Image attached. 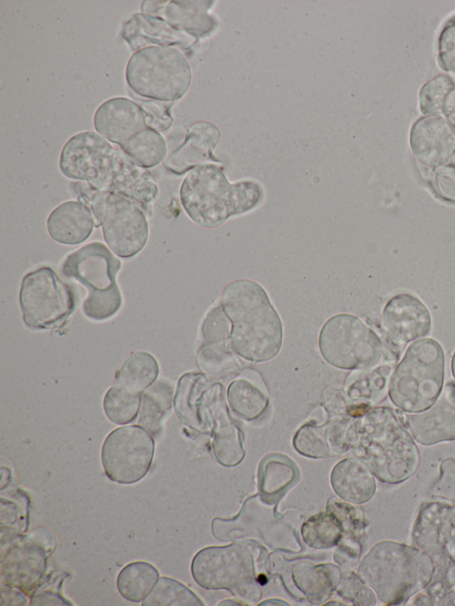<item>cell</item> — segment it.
I'll use <instances>...</instances> for the list:
<instances>
[{
  "mask_svg": "<svg viewBox=\"0 0 455 606\" xmlns=\"http://www.w3.org/2000/svg\"><path fill=\"white\" fill-rule=\"evenodd\" d=\"M59 166L68 179L124 195L144 208L158 195V186L148 169L95 132L72 136L62 148Z\"/></svg>",
  "mask_w": 455,
  "mask_h": 606,
  "instance_id": "1",
  "label": "cell"
},
{
  "mask_svg": "<svg viewBox=\"0 0 455 606\" xmlns=\"http://www.w3.org/2000/svg\"><path fill=\"white\" fill-rule=\"evenodd\" d=\"M220 307L231 323L233 350L251 362H265L279 352L281 319L263 287L249 279L236 280L224 289Z\"/></svg>",
  "mask_w": 455,
  "mask_h": 606,
  "instance_id": "2",
  "label": "cell"
},
{
  "mask_svg": "<svg viewBox=\"0 0 455 606\" xmlns=\"http://www.w3.org/2000/svg\"><path fill=\"white\" fill-rule=\"evenodd\" d=\"M355 426V451L380 482L396 484L409 479L420 463L414 438L397 413L376 407Z\"/></svg>",
  "mask_w": 455,
  "mask_h": 606,
  "instance_id": "3",
  "label": "cell"
},
{
  "mask_svg": "<svg viewBox=\"0 0 455 606\" xmlns=\"http://www.w3.org/2000/svg\"><path fill=\"white\" fill-rule=\"evenodd\" d=\"M435 569L417 546L383 540L364 555L357 572L383 604L402 605L430 583Z\"/></svg>",
  "mask_w": 455,
  "mask_h": 606,
  "instance_id": "4",
  "label": "cell"
},
{
  "mask_svg": "<svg viewBox=\"0 0 455 606\" xmlns=\"http://www.w3.org/2000/svg\"><path fill=\"white\" fill-rule=\"evenodd\" d=\"M261 197L258 183L246 180L231 184L221 168L210 163L190 170L180 189L188 216L206 228L219 227L228 218L252 210Z\"/></svg>",
  "mask_w": 455,
  "mask_h": 606,
  "instance_id": "5",
  "label": "cell"
},
{
  "mask_svg": "<svg viewBox=\"0 0 455 606\" xmlns=\"http://www.w3.org/2000/svg\"><path fill=\"white\" fill-rule=\"evenodd\" d=\"M444 365L443 347L435 339L412 342L391 374L388 395L392 403L408 413L430 407L443 390Z\"/></svg>",
  "mask_w": 455,
  "mask_h": 606,
  "instance_id": "6",
  "label": "cell"
},
{
  "mask_svg": "<svg viewBox=\"0 0 455 606\" xmlns=\"http://www.w3.org/2000/svg\"><path fill=\"white\" fill-rule=\"evenodd\" d=\"M120 268V259L101 242L89 243L66 257L61 271L87 289L82 309L90 320L106 321L120 310L123 299L116 280Z\"/></svg>",
  "mask_w": 455,
  "mask_h": 606,
  "instance_id": "7",
  "label": "cell"
},
{
  "mask_svg": "<svg viewBox=\"0 0 455 606\" xmlns=\"http://www.w3.org/2000/svg\"><path fill=\"white\" fill-rule=\"evenodd\" d=\"M78 200L92 211L104 240L117 256L128 259L145 247L149 235L148 219L132 199L109 191L98 190L84 182L75 184Z\"/></svg>",
  "mask_w": 455,
  "mask_h": 606,
  "instance_id": "8",
  "label": "cell"
},
{
  "mask_svg": "<svg viewBox=\"0 0 455 606\" xmlns=\"http://www.w3.org/2000/svg\"><path fill=\"white\" fill-rule=\"evenodd\" d=\"M324 360L342 370H365L398 359L386 343L363 321L349 314L326 321L319 334Z\"/></svg>",
  "mask_w": 455,
  "mask_h": 606,
  "instance_id": "9",
  "label": "cell"
},
{
  "mask_svg": "<svg viewBox=\"0 0 455 606\" xmlns=\"http://www.w3.org/2000/svg\"><path fill=\"white\" fill-rule=\"evenodd\" d=\"M191 69L184 55L170 46L151 45L129 59L125 79L137 95L171 102L181 99L191 84Z\"/></svg>",
  "mask_w": 455,
  "mask_h": 606,
  "instance_id": "10",
  "label": "cell"
},
{
  "mask_svg": "<svg viewBox=\"0 0 455 606\" xmlns=\"http://www.w3.org/2000/svg\"><path fill=\"white\" fill-rule=\"evenodd\" d=\"M22 319L31 330H52L63 326L76 307L72 289L50 267L25 275L20 290Z\"/></svg>",
  "mask_w": 455,
  "mask_h": 606,
  "instance_id": "11",
  "label": "cell"
},
{
  "mask_svg": "<svg viewBox=\"0 0 455 606\" xmlns=\"http://www.w3.org/2000/svg\"><path fill=\"white\" fill-rule=\"evenodd\" d=\"M191 572L195 581L205 589L226 588L247 597L256 587L252 557L239 545L200 550L193 558Z\"/></svg>",
  "mask_w": 455,
  "mask_h": 606,
  "instance_id": "12",
  "label": "cell"
},
{
  "mask_svg": "<svg viewBox=\"0 0 455 606\" xmlns=\"http://www.w3.org/2000/svg\"><path fill=\"white\" fill-rule=\"evenodd\" d=\"M155 452L153 436L142 427H120L108 434L101 448L107 477L121 484L138 482L150 469Z\"/></svg>",
  "mask_w": 455,
  "mask_h": 606,
  "instance_id": "13",
  "label": "cell"
},
{
  "mask_svg": "<svg viewBox=\"0 0 455 606\" xmlns=\"http://www.w3.org/2000/svg\"><path fill=\"white\" fill-rule=\"evenodd\" d=\"M411 542L430 556L435 567L455 562V501L423 502L412 526Z\"/></svg>",
  "mask_w": 455,
  "mask_h": 606,
  "instance_id": "14",
  "label": "cell"
},
{
  "mask_svg": "<svg viewBox=\"0 0 455 606\" xmlns=\"http://www.w3.org/2000/svg\"><path fill=\"white\" fill-rule=\"evenodd\" d=\"M380 329L383 341L395 354L427 336L431 330V315L426 305L417 297L401 293L385 306Z\"/></svg>",
  "mask_w": 455,
  "mask_h": 606,
  "instance_id": "15",
  "label": "cell"
},
{
  "mask_svg": "<svg viewBox=\"0 0 455 606\" xmlns=\"http://www.w3.org/2000/svg\"><path fill=\"white\" fill-rule=\"evenodd\" d=\"M396 413L414 440L423 446L454 441L455 383L448 382L427 409L414 413Z\"/></svg>",
  "mask_w": 455,
  "mask_h": 606,
  "instance_id": "16",
  "label": "cell"
},
{
  "mask_svg": "<svg viewBox=\"0 0 455 606\" xmlns=\"http://www.w3.org/2000/svg\"><path fill=\"white\" fill-rule=\"evenodd\" d=\"M93 125L100 135L118 147L148 126L141 106L124 97L104 101L95 111Z\"/></svg>",
  "mask_w": 455,
  "mask_h": 606,
  "instance_id": "17",
  "label": "cell"
},
{
  "mask_svg": "<svg viewBox=\"0 0 455 606\" xmlns=\"http://www.w3.org/2000/svg\"><path fill=\"white\" fill-rule=\"evenodd\" d=\"M411 148L422 163L438 167L455 153V131L440 117H426L411 129Z\"/></svg>",
  "mask_w": 455,
  "mask_h": 606,
  "instance_id": "18",
  "label": "cell"
},
{
  "mask_svg": "<svg viewBox=\"0 0 455 606\" xmlns=\"http://www.w3.org/2000/svg\"><path fill=\"white\" fill-rule=\"evenodd\" d=\"M94 217L81 201H67L58 205L48 216L46 228L50 237L65 245H77L92 235Z\"/></svg>",
  "mask_w": 455,
  "mask_h": 606,
  "instance_id": "19",
  "label": "cell"
},
{
  "mask_svg": "<svg viewBox=\"0 0 455 606\" xmlns=\"http://www.w3.org/2000/svg\"><path fill=\"white\" fill-rule=\"evenodd\" d=\"M220 132L216 126L206 122L194 124L188 130L184 143L164 161L166 170L182 174L212 158Z\"/></svg>",
  "mask_w": 455,
  "mask_h": 606,
  "instance_id": "20",
  "label": "cell"
},
{
  "mask_svg": "<svg viewBox=\"0 0 455 606\" xmlns=\"http://www.w3.org/2000/svg\"><path fill=\"white\" fill-rule=\"evenodd\" d=\"M46 567L44 548L34 542L12 547L2 561V578L6 585L31 590L44 574Z\"/></svg>",
  "mask_w": 455,
  "mask_h": 606,
  "instance_id": "21",
  "label": "cell"
},
{
  "mask_svg": "<svg viewBox=\"0 0 455 606\" xmlns=\"http://www.w3.org/2000/svg\"><path fill=\"white\" fill-rule=\"evenodd\" d=\"M334 491L343 499L362 504L375 494V475L360 459L348 458L339 462L331 473Z\"/></svg>",
  "mask_w": 455,
  "mask_h": 606,
  "instance_id": "22",
  "label": "cell"
},
{
  "mask_svg": "<svg viewBox=\"0 0 455 606\" xmlns=\"http://www.w3.org/2000/svg\"><path fill=\"white\" fill-rule=\"evenodd\" d=\"M396 361H387L362 370L347 390L348 396L356 402L351 409V414L362 416L369 411V407L385 398Z\"/></svg>",
  "mask_w": 455,
  "mask_h": 606,
  "instance_id": "23",
  "label": "cell"
},
{
  "mask_svg": "<svg viewBox=\"0 0 455 606\" xmlns=\"http://www.w3.org/2000/svg\"><path fill=\"white\" fill-rule=\"evenodd\" d=\"M299 475L298 466L291 458L270 453L259 465V489L267 498L279 497L298 480Z\"/></svg>",
  "mask_w": 455,
  "mask_h": 606,
  "instance_id": "24",
  "label": "cell"
},
{
  "mask_svg": "<svg viewBox=\"0 0 455 606\" xmlns=\"http://www.w3.org/2000/svg\"><path fill=\"white\" fill-rule=\"evenodd\" d=\"M212 451L216 459L226 466L237 465L244 456L240 430L221 405L216 412Z\"/></svg>",
  "mask_w": 455,
  "mask_h": 606,
  "instance_id": "25",
  "label": "cell"
},
{
  "mask_svg": "<svg viewBox=\"0 0 455 606\" xmlns=\"http://www.w3.org/2000/svg\"><path fill=\"white\" fill-rule=\"evenodd\" d=\"M158 579L159 571L153 564L137 561L128 563L120 570L116 586L125 600L140 602L147 597Z\"/></svg>",
  "mask_w": 455,
  "mask_h": 606,
  "instance_id": "26",
  "label": "cell"
},
{
  "mask_svg": "<svg viewBox=\"0 0 455 606\" xmlns=\"http://www.w3.org/2000/svg\"><path fill=\"white\" fill-rule=\"evenodd\" d=\"M172 387L160 380L143 395L139 423L154 437L158 435L164 419L172 408Z\"/></svg>",
  "mask_w": 455,
  "mask_h": 606,
  "instance_id": "27",
  "label": "cell"
},
{
  "mask_svg": "<svg viewBox=\"0 0 455 606\" xmlns=\"http://www.w3.org/2000/svg\"><path fill=\"white\" fill-rule=\"evenodd\" d=\"M159 373L156 358L148 352L132 353L116 374L114 383L142 393L153 385Z\"/></svg>",
  "mask_w": 455,
  "mask_h": 606,
  "instance_id": "28",
  "label": "cell"
},
{
  "mask_svg": "<svg viewBox=\"0 0 455 606\" xmlns=\"http://www.w3.org/2000/svg\"><path fill=\"white\" fill-rule=\"evenodd\" d=\"M129 157L148 169L164 161L167 146L161 133L148 126L119 147Z\"/></svg>",
  "mask_w": 455,
  "mask_h": 606,
  "instance_id": "29",
  "label": "cell"
},
{
  "mask_svg": "<svg viewBox=\"0 0 455 606\" xmlns=\"http://www.w3.org/2000/svg\"><path fill=\"white\" fill-rule=\"evenodd\" d=\"M228 398L234 413L247 420L260 417L268 403L267 395L245 379H238L229 385Z\"/></svg>",
  "mask_w": 455,
  "mask_h": 606,
  "instance_id": "30",
  "label": "cell"
},
{
  "mask_svg": "<svg viewBox=\"0 0 455 606\" xmlns=\"http://www.w3.org/2000/svg\"><path fill=\"white\" fill-rule=\"evenodd\" d=\"M413 605H455V562L435 567L430 583L411 599Z\"/></svg>",
  "mask_w": 455,
  "mask_h": 606,
  "instance_id": "31",
  "label": "cell"
},
{
  "mask_svg": "<svg viewBox=\"0 0 455 606\" xmlns=\"http://www.w3.org/2000/svg\"><path fill=\"white\" fill-rule=\"evenodd\" d=\"M141 395L142 393L114 383L103 399V409L107 418L116 425L133 421L140 411Z\"/></svg>",
  "mask_w": 455,
  "mask_h": 606,
  "instance_id": "32",
  "label": "cell"
},
{
  "mask_svg": "<svg viewBox=\"0 0 455 606\" xmlns=\"http://www.w3.org/2000/svg\"><path fill=\"white\" fill-rule=\"evenodd\" d=\"M143 606L203 605L202 601L180 581L161 577L142 601Z\"/></svg>",
  "mask_w": 455,
  "mask_h": 606,
  "instance_id": "33",
  "label": "cell"
},
{
  "mask_svg": "<svg viewBox=\"0 0 455 606\" xmlns=\"http://www.w3.org/2000/svg\"><path fill=\"white\" fill-rule=\"evenodd\" d=\"M344 528L339 519L331 514L312 516L302 526L304 541L315 548H327L338 543Z\"/></svg>",
  "mask_w": 455,
  "mask_h": 606,
  "instance_id": "34",
  "label": "cell"
},
{
  "mask_svg": "<svg viewBox=\"0 0 455 606\" xmlns=\"http://www.w3.org/2000/svg\"><path fill=\"white\" fill-rule=\"evenodd\" d=\"M331 438L328 426L306 424L296 433L293 445L296 451L308 458H321L331 455Z\"/></svg>",
  "mask_w": 455,
  "mask_h": 606,
  "instance_id": "35",
  "label": "cell"
},
{
  "mask_svg": "<svg viewBox=\"0 0 455 606\" xmlns=\"http://www.w3.org/2000/svg\"><path fill=\"white\" fill-rule=\"evenodd\" d=\"M309 568V570L294 571V579L299 584L306 595L310 597L314 602H319L331 594L334 580L329 577V569L323 567Z\"/></svg>",
  "mask_w": 455,
  "mask_h": 606,
  "instance_id": "36",
  "label": "cell"
},
{
  "mask_svg": "<svg viewBox=\"0 0 455 606\" xmlns=\"http://www.w3.org/2000/svg\"><path fill=\"white\" fill-rule=\"evenodd\" d=\"M452 86V81L444 76H440L427 84L419 93L422 112H440L444 104L446 95L450 92Z\"/></svg>",
  "mask_w": 455,
  "mask_h": 606,
  "instance_id": "37",
  "label": "cell"
},
{
  "mask_svg": "<svg viewBox=\"0 0 455 606\" xmlns=\"http://www.w3.org/2000/svg\"><path fill=\"white\" fill-rule=\"evenodd\" d=\"M339 593L356 605H375L377 596L374 591L355 573L347 575L341 582Z\"/></svg>",
  "mask_w": 455,
  "mask_h": 606,
  "instance_id": "38",
  "label": "cell"
},
{
  "mask_svg": "<svg viewBox=\"0 0 455 606\" xmlns=\"http://www.w3.org/2000/svg\"><path fill=\"white\" fill-rule=\"evenodd\" d=\"M204 346L226 342L228 336V322L221 307L212 308L202 325Z\"/></svg>",
  "mask_w": 455,
  "mask_h": 606,
  "instance_id": "39",
  "label": "cell"
},
{
  "mask_svg": "<svg viewBox=\"0 0 455 606\" xmlns=\"http://www.w3.org/2000/svg\"><path fill=\"white\" fill-rule=\"evenodd\" d=\"M440 474L433 482L429 494L433 498L455 501V461L445 458L440 464Z\"/></svg>",
  "mask_w": 455,
  "mask_h": 606,
  "instance_id": "40",
  "label": "cell"
},
{
  "mask_svg": "<svg viewBox=\"0 0 455 606\" xmlns=\"http://www.w3.org/2000/svg\"><path fill=\"white\" fill-rule=\"evenodd\" d=\"M167 104L163 101L150 100L140 105L147 124L157 132L168 130L172 124L170 105Z\"/></svg>",
  "mask_w": 455,
  "mask_h": 606,
  "instance_id": "41",
  "label": "cell"
},
{
  "mask_svg": "<svg viewBox=\"0 0 455 606\" xmlns=\"http://www.w3.org/2000/svg\"><path fill=\"white\" fill-rule=\"evenodd\" d=\"M440 193L448 200L455 201V168L442 167L436 176Z\"/></svg>",
  "mask_w": 455,
  "mask_h": 606,
  "instance_id": "42",
  "label": "cell"
},
{
  "mask_svg": "<svg viewBox=\"0 0 455 606\" xmlns=\"http://www.w3.org/2000/svg\"><path fill=\"white\" fill-rule=\"evenodd\" d=\"M30 605H72V603L60 594L51 591H44L39 594L35 593L32 595Z\"/></svg>",
  "mask_w": 455,
  "mask_h": 606,
  "instance_id": "43",
  "label": "cell"
},
{
  "mask_svg": "<svg viewBox=\"0 0 455 606\" xmlns=\"http://www.w3.org/2000/svg\"><path fill=\"white\" fill-rule=\"evenodd\" d=\"M451 373L455 380V351L453 353V355L451 357Z\"/></svg>",
  "mask_w": 455,
  "mask_h": 606,
  "instance_id": "44",
  "label": "cell"
}]
</instances>
